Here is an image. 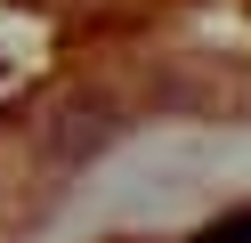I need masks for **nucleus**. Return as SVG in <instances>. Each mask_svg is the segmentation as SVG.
Instances as JSON below:
<instances>
[{
    "label": "nucleus",
    "instance_id": "1",
    "mask_svg": "<svg viewBox=\"0 0 251 243\" xmlns=\"http://www.w3.org/2000/svg\"><path fill=\"white\" fill-rule=\"evenodd\" d=\"M195 243H251V203H243V211H227V219H219L211 235H195Z\"/></svg>",
    "mask_w": 251,
    "mask_h": 243
}]
</instances>
